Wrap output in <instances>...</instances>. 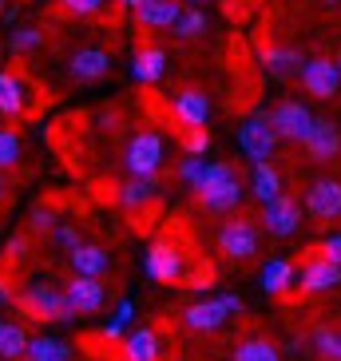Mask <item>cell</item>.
<instances>
[{
	"label": "cell",
	"mask_w": 341,
	"mask_h": 361,
	"mask_svg": "<svg viewBox=\"0 0 341 361\" xmlns=\"http://www.w3.org/2000/svg\"><path fill=\"white\" fill-rule=\"evenodd\" d=\"M314 350L321 353L326 361H341V334L337 329H314Z\"/></svg>",
	"instance_id": "obj_32"
},
{
	"label": "cell",
	"mask_w": 341,
	"mask_h": 361,
	"mask_svg": "<svg viewBox=\"0 0 341 361\" xmlns=\"http://www.w3.org/2000/svg\"><path fill=\"white\" fill-rule=\"evenodd\" d=\"M199 4H206V0H191V8H199Z\"/></svg>",
	"instance_id": "obj_45"
},
{
	"label": "cell",
	"mask_w": 341,
	"mask_h": 361,
	"mask_svg": "<svg viewBox=\"0 0 341 361\" xmlns=\"http://www.w3.org/2000/svg\"><path fill=\"white\" fill-rule=\"evenodd\" d=\"M28 219H32V231H36V234H52L56 226H60V223H56V214L48 211V207H36Z\"/></svg>",
	"instance_id": "obj_38"
},
{
	"label": "cell",
	"mask_w": 341,
	"mask_h": 361,
	"mask_svg": "<svg viewBox=\"0 0 341 361\" xmlns=\"http://www.w3.org/2000/svg\"><path fill=\"white\" fill-rule=\"evenodd\" d=\"M8 199V183H4V175H0V202Z\"/></svg>",
	"instance_id": "obj_44"
},
{
	"label": "cell",
	"mask_w": 341,
	"mask_h": 361,
	"mask_svg": "<svg viewBox=\"0 0 341 361\" xmlns=\"http://www.w3.org/2000/svg\"><path fill=\"white\" fill-rule=\"evenodd\" d=\"M28 350V334L20 322H0V361H16Z\"/></svg>",
	"instance_id": "obj_27"
},
{
	"label": "cell",
	"mask_w": 341,
	"mask_h": 361,
	"mask_svg": "<svg viewBox=\"0 0 341 361\" xmlns=\"http://www.w3.org/2000/svg\"><path fill=\"white\" fill-rule=\"evenodd\" d=\"M131 318H135V302H119L116 314H111V322H116L119 329H128V326H131Z\"/></svg>",
	"instance_id": "obj_39"
},
{
	"label": "cell",
	"mask_w": 341,
	"mask_h": 361,
	"mask_svg": "<svg viewBox=\"0 0 341 361\" xmlns=\"http://www.w3.org/2000/svg\"><path fill=\"white\" fill-rule=\"evenodd\" d=\"M182 151L191 155V159H203L206 151H211V131L206 128H191V131H182Z\"/></svg>",
	"instance_id": "obj_33"
},
{
	"label": "cell",
	"mask_w": 341,
	"mask_h": 361,
	"mask_svg": "<svg viewBox=\"0 0 341 361\" xmlns=\"http://www.w3.org/2000/svg\"><path fill=\"white\" fill-rule=\"evenodd\" d=\"M206 163H211V159H191V155H187V159L179 163V179L187 183V187H199V179H203Z\"/></svg>",
	"instance_id": "obj_35"
},
{
	"label": "cell",
	"mask_w": 341,
	"mask_h": 361,
	"mask_svg": "<svg viewBox=\"0 0 341 361\" xmlns=\"http://www.w3.org/2000/svg\"><path fill=\"white\" fill-rule=\"evenodd\" d=\"M0 302H4V306H12V302H16V294L8 290V282H0Z\"/></svg>",
	"instance_id": "obj_42"
},
{
	"label": "cell",
	"mask_w": 341,
	"mask_h": 361,
	"mask_svg": "<svg viewBox=\"0 0 341 361\" xmlns=\"http://www.w3.org/2000/svg\"><path fill=\"white\" fill-rule=\"evenodd\" d=\"M314 119H318V116H314L306 104H298V99H282L274 111H266L270 131H274L278 139H294V143H306Z\"/></svg>",
	"instance_id": "obj_6"
},
{
	"label": "cell",
	"mask_w": 341,
	"mask_h": 361,
	"mask_svg": "<svg viewBox=\"0 0 341 361\" xmlns=\"http://www.w3.org/2000/svg\"><path fill=\"white\" fill-rule=\"evenodd\" d=\"M203 32H206V16L199 8H182L179 20L170 24V36L175 40H194V36H203Z\"/></svg>",
	"instance_id": "obj_29"
},
{
	"label": "cell",
	"mask_w": 341,
	"mask_h": 361,
	"mask_svg": "<svg viewBox=\"0 0 341 361\" xmlns=\"http://www.w3.org/2000/svg\"><path fill=\"white\" fill-rule=\"evenodd\" d=\"M326 4H341V0H326Z\"/></svg>",
	"instance_id": "obj_47"
},
{
	"label": "cell",
	"mask_w": 341,
	"mask_h": 361,
	"mask_svg": "<svg viewBox=\"0 0 341 361\" xmlns=\"http://www.w3.org/2000/svg\"><path fill=\"white\" fill-rule=\"evenodd\" d=\"M24 250H28V238H12V243H8V255L12 258H20Z\"/></svg>",
	"instance_id": "obj_41"
},
{
	"label": "cell",
	"mask_w": 341,
	"mask_h": 361,
	"mask_svg": "<svg viewBox=\"0 0 341 361\" xmlns=\"http://www.w3.org/2000/svg\"><path fill=\"white\" fill-rule=\"evenodd\" d=\"M143 270H147V278L170 286V282H182V274H187V258H182V250L175 243H151L147 255H143Z\"/></svg>",
	"instance_id": "obj_7"
},
{
	"label": "cell",
	"mask_w": 341,
	"mask_h": 361,
	"mask_svg": "<svg viewBox=\"0 0 341 361\" xmlns=\"http://www.w3.org/2000/svg\"><path fill=\"white\" fill-rule=\"evenodd\" d=\"M235 361H282L274 350V341L266 338H242L235 345Z\"/></svg>",
	"instance_id": "obj_28"
},
{
	"label": "cell",
	"mask_w": 341,
	"mask_h": 361,
	"mask_svg": "<svg viewBox=\"0 0 341 361\" xmlns=\"http://www.w3.org/2000/svg\"><path fill=\"white\" fill-rule=\"evenodd\" d=\"M274 143H278V135L270 131L266 111H254L250 119H242V128H238V147H242V155L250 163H266L270 155H274Z\"/></svg>",
	"instance_id": "obj_8"
},
{
	"label": "cell",
	"mask_w": 341,
	"mask_h": 361,
	"mask_svg": "<svg viewBox=\"0 0 341 361\" xmlns=\"http://www.w3.org/2000/svg\"><path fill=\"white\" fill-rule=\"evenodd\" d=\"M4 8H8V4H4V0H0V16H4Z\"/></svg>",
	"instance_id": "obj_46"
},
{
	"label": "cell",
	"mask_w": 341,
	"mask_h": 361,
	"mask_svg": "<svg viewBox=\"0 0 341 361\" xmlns=\"http://www.w3.org/2000/svg\"><path fill=\"white\" fill-rule=\"evenodd\" d=\"M262 226H266V234H274V238H290V234L302 226V207H298V199L278 195L274 202H266V207H262Z\"/></svg>",
	"instance_id": "obj_12"
},
{
	"label": "cell",
	"mask_w": 341,
	"mask_h": 361,
	"mask_svg": "<svg viewBox=\"0 0 341 361\" xmlns=\"http://www.w3.org/2000/svg\"><path fill=\"white\" fill-rule=\"evenodd\" d=\"M179 0H147L143 8H135V24L143 28H170L179 20Z\"/></svg>",
	"instance_id": "obj_22"
},
{
	"label": "cell",
	"mask_w": 341,
	"mask_h": 361,
	"mask_svg": "<svg viewBox=\"0 0 341 361\" xmlns=\"http://www.w3.org/2000/svg\"><path fill=\"white\" fill-rule=\"evenodd\" d=\"M52 243H56V246H64V250H75V246L84 243V238H80V231H75L72 223H60V226L52 231Z\"/></svg>",
	"instance_id": "obj_37"
},
{
	"label": "cell",
	"mask_w": 341,
	"mask_h": 361,
	"mask_svg": "<svg viewBox=\"0 0 341 361\" xmlns=\"http://www.w3.org/2000/svg\"><path fill=\"white\" fill-rule=\"evenodd\" d=\"M218 302H223L226 314H242V298L238 294H218Z\"/></svg>",
	"instance_id": "obj_40"
},
{
	"label": "cell",
	"mask_w": 341,
	"mask_h": 361,
	"mask_svg": "<svg viewBox=\"0 0 341 361\" xmlns=\"http://www.w3.org/2000/svg\"><path fill=\"white\" fill-rule=\"evenodd\" d=\"M68 262H72V274L80 278H104L111 270V255L99 243H80L75 250H68Z\"/></svg>",
	"instance_id": "obj_17"
},
{
	"label": "cell",
	"mask_w": 341,
	"mask_h": 361,
	"mask_svg": "<svg viewBox=\"0 0 341 361\" xmlns=\"http://www.w3.org/2000/svg\"><path fill=\"white\" fill-rule=\"evenodd\" d=\"M64 298H68V306L75 310V318H80V314H99V310H104L107 290H104V282H99V278L72 274L64 282Z\"/></svg>",
	"instance_id": "obj_11"
},
{
	"label": "cell",
	"mask_w": 341,
	"mask_h": 361,
	"mask_svg": "<svg viewBox=\"0 0 341 361\" xmlns=\"http://www.w3.org/2000/svg\"><path fill=\"white\" fill-rule=\"evenodd\" d=\"M12 306L28 314L32 322H75V310L68 306L64 286H52V282H28Z\"/></svg>",
	"instance_id": "obj_2"
},
{
	"label": "cell",
	"mask_w": 341,
	"mask_h": 361,
	"mask_svg": "<svg viewBox=\"0 0 341 361\" xmlns=\"http://www.w3.org/2000/svg\"><path fill=\"white\" fill-rule=\"evenodd\" d=\"M119 353H123V361H159L163 353L159 334L155 329H131L128 338L119 341Z\"/></svg>",
	"instance_id": "obj_19"
},
{
	"label": "cell",
	"mask_w": 341,
	"mask_h": 361,
	"mask_svg": "<svg viewBox=\"0 0 341 361\" xmlns=\"http://www.w3.org/2000/svg\"><path fill=\"white\" fill-rule=\"evenodd\" d=\"M298 286L302 294H326V290H337L341 286V266L326 262V258H306L298 270Z\"/></svg>",
	"instance_id": "obj_13"
},
{
	"label": "cell",
	"mask_w": 341,
	"mask_h": 361,
	"mask_svg": "<svg viewBox=\"0 0 341 361\" xmlns=\"http://www.w3.org/2000/svg\"><path fill=\"white\" fill-rule=\"evenodd\" d=\"M306 151H309V159H318V163L337 159L341 155V128L333 119H314V128L306 135Z\"/></svg>",
	"instance_id": "obj_14"
},
{
	"label": "cell",
	"mask_w": 341,
	"mask_h": 361,
	"mask_svg": "<svg viewBox=\"0 0 341 361\" xmlns=\"http://www.w3.org/2000/svg\"><path fill=\"white\" fill-rule=\"evenodd\" d=\"M116 4H119V8H131V12H135V8H143L147 0H116Z\"/></svg>",
	"instance_id": "obj_43"
},
{
	"label": "cell",
	"mask_w": 341,
	"mask_h": 361,
	"mask_svg": "<svg viewBox=\"0 0 341 361\" xmlns=\"http://www.w3.org/2000/svg\"><path fill=\"white\" fill-rule=\"evenodd\" d=\"M250 191H254V199L266 207V202H274L278 195H282V175H278L270 163H254V175H250Z\"/></svg>",
	"instance_id": "obj_25"
},
{
	"label": "cell",
	"mask_w": 341,
	"mask_h": 361,
	"mask_svg": "<svg viewBox=\"0 0 341 361\" xmlns=\"http://www.w3.org/2000/svg\"><path fill=\"white\" fill-rule=\"evenodd\" d=\"M294 278H298V270H294V262H286V258H270V262L262 266V290H266L270 298L286 294V290L294 286Z\"/></svg>",
	"instance_id": "obj_23"
},
{
	"label": "cell",
	"mask_w": 341,
	"mask_h": 361,
	"mask_svg": "<svg viewBox=\"0 0 341 361\" xmlns=\"http://www.w3.org/2000/svg\"><path fill=\"white\" fill-rule=\"evenodd\" d=\"M44 48V32L40 28H32V24H24V28H16L12 32V52L16 56H32Z\"/></svg>",
	"instance_id": "obj_31"
},
{
	"label": "cell",
	"mask_w": 341,
	"mask_h": 361,
	"mask_svg": "<svg viewBox=\"0 0 341 361\" xmlns=\"http://www.w3.org/2000/svg\"><path fill=\"white\" fill-rule=\"evenodd\" d=\"M20 155H24L20 131H16V128H0V171L16 167V163H20Z\"/></svg>",
	"instance_id": "obj_30"
},
{
	"label": "cell",
	"mask_w": 341,
	"mask_h": 361,
	"mask_svg": "<svg viewBox=\"0 0 341 361\" xmlns=\"http://www.w3.org/2000/svg\"><path fill=\"white\" fill-rule=\"evenodd\" d=\"M64 4V12H72V16H84V20H96V16H104L107 4L111 0H60Z\"/></svg>",
	"instance_id": "obj_34"
},
{
	"label": "cell",
	"mask_w": 341,
	"mask_h": 361,
	"mask_svg": "<svg viewBox=\"0 0 341 361\" xmlns=\"http://www.w3.org/2000/svg\"><path fill=\"white\" fill-rule=\"evenodd\" d=\"M24 361H72V345L64 338H28Z\"/></svg>",
	"instance_id": "obj_24"
},
{
	"label": "cell",
	"mask_w": 341,
	"mask_h": 361,
	"mask_svg": "<svg viewBox=\"0 0 341 361\" xmlns=\"http://www.w3.org/2000/svg\"><path fill=\"white\" fill-rule=\"evenodd\" d=\"M32 96H28V80L20 72H0V116H28Z\"/></svg>",
	"instance_id": "obj_16"
},
{
	"label": "cell",
	"mask_w": 341,
	"mask_h": 361,
	"mask_svg": "<svg viewBox=\"0 0 341 361\" xmlns=\"http://www.w3.org/2000/svg\"><path fill=\"white\" fill-rule=\"evenodd\" d=\"M170 116L182 123V131L206 128V119H211V96L199 92V87H182V92L170 96Z\"/></svg>",
	"instance_id": "obj_9"
},
{
	"label": "cell",
	"mask_w": 341,
	"mask_h": 361,
	"mask_svg": "<svg viewBox=\"0 0 341 361\" xmlns=\"http://www.w3.org/2000/svg\"><path fill=\"white\" fill-rule=\"evenodd\" d=\"M123 163H128V171L135 175V179H155L163 167V135L159 131H135L128 143V151H123Z\"/></svg>",
	"instance_id": "obj_3"
},
{
	"label": "cell",
	"mask_w": 341,
	"mask_h": 361,
	"mask_svg": "<svg viewBox=\"0 0 341 361\" xmlns=\"http://www.w3.org/2000/svg\"><path fill=\"white\" fill-rule=\"evenodd\" d=\"M298 80L314 99H337L341 96V64L330 56H314V60H302Z\"/></svg>",
	"instance_id": "obj_4"
},
{
	"label": "cell",
	"mask_w": 341,
	"mask_h": 361,
	"mask_svg": "<svg viewBox=\"0 0 341 361\" xmlns=\"http://www.w3.org/2000/svg\"><path fill=\"white\" fill-rule=\"evenodd\" d=\"M131 75H135L139 84H159L163 75H167V52H163V48H155V44H151V48H139L135 52V60H131Z\"/></svg>",
	"instance_id": "obj_20"
},
{
	"label": "cell",
	"mask_w": 341,
	"mask_h": 361,
	"mask_svg": "<svg viewBox=\"0 0 341 361\" xmlns=\"http://www.w3.org/2000/svg\"><path fill=\"white\" fill-rule=\"evenodd\" d=\"M314 255L326 258V262H333V266H341V234H326V238L314 246Z\"/></svg>",
	"instance_id": "obj_36"
},
{
	"label": "cell",
	"mask_w": 341,
	"mask_h": 361,
	"mask_svg": "<svg viewBox=\"0 0 341 361\" xmlns=\"http://www.w3.org/2000/svg\"><path fill=\"white\" fill-rule=\"evenodd\" d=\"M226 314L223 302L218 298H203V302H191V306L182 310V326L194 329V334H214V329H223L226 326Z\"/></svg>",
	"instance_id": "obj_15"
},
{
	"label": "cell",
	"mask_w": 341,
	"mask_h": 361,
	"mask_svg": "<svg viewBox=\"0 0 341 361\" xmlns=\"http://www.w3.org/2000/svg\"><path fill=\"white\" fill-rule=\"evenodd\" d=\"M155 195H159V183L155 179H135V175L116 187V202L123 207V211H143L147 202H155Z\"/></svg>",
	"instance_id": "obj_21"
},
{
	"label": "cell",
	"mask_w": 341,
	"mask_h": 361,
	"mask_svg": "<svg viewBox=\"0 0 341 361\" xmlns=\"http://www.w3.org/2000/svg\"><path fill=\"white\" fill-rule=\"evenodd\" d=\"M68 72H72L80 84H96V80H104V75L111 72V52H107V48H80V52L72 56Z\"/></svg>",
	"instance_id": "obj_18"
},
{
	"label": "cell",
	"mask_w": 341,
	"mask_h": 361,
	"mask_svg": "<svg viewBox=\"0 0 341 361\" xmlns=\"http://www.w3.org/2000/svg\"><path fill=\"white\" fill-rule=\"evenodd\" d=\"M262 64L282 80V75H290V72L302 68V56L294 52V48H282V44H262Z\"/></svg>",
	"instance_id": "obj_26"
},
{
	"label": "cell",
	"mask_w": 341,
	"mask_h": 361,
	"mask_svg": "<svg viewBox=\"0 0 341 361\" xmlns=\"http://www.w3.org/2000/svg\"><path fill=\"white\" fill-rule=\"evenodd\" d=\"M306 214L318 223H337L341 219V183L337 179H318L306 191Z\"/></svg>",
	"instance_id": "obj_10"
},
{
	"label": "cell",
	"mask_w": 341,
	"mask_h": 361,
	"mask_svg": "<svg viewBox=\"0 0 341 361\" xmlns=\"http://www.w3.org/2000/svg\"><path fill=\"white\" fill-rule=\"evenodd\" d=\"M194 195H199V202H203L211 214L235 211L238 202H242V179H238V171L230 167V163H206Z\"/></svg>",
	"instance_id": "obj_1"
},
{
	"label": "cell",
	"mask_w": 341,
	"mask_h": 361,
	"mask_svg": "<svg viewBox=\"0 0 341 361\" xmlns=\"http://www.w3.org/2000/svg\"><path fill=\"white\" fill-rule=\"evenodd\" d=\"M218 250L235 262H250L258 255V223L246 214H235L230 223L218 226Z\"/></svg>",
	"instance_id": "obj_5"
}]
</instances>
